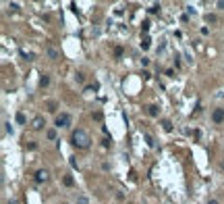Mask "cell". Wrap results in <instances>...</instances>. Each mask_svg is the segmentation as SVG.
Returning a JSON list of instances; mask_svg holds the SVG:
<instances>
[{"label":"cell","mask_w":224,"mask_h":204,"mask_svg":"<svg viewBox=\"0 0 224 204\" xmlns=\"http://www.w3.org/2000/svg\"><path fill=\"white\" fill-rule=\"evenodd\" d=\"M48 110L54 113V110H56V102H48Z\"/></svg>","instance_id":"5bb4252c"},{"label":"cell","mask_w":224,"mask_h":204,"mask_svg":"<svg viewBox=\"0 0 224 204\" xmlns=\"http://www.w3.org/2000/svg\"><path fill=\"white\" fill-rule=\"evenodd\" d=\"M48 56H50V58H58V52H56L54 48H48Z\"/></svg>","instance_id":"ba28073f"},{"label":"cell","mask_w":224,"mask_h":204,"mask_svg":"<svg viewBox=\"0 0 224 204\" xmlns=\"http://www.w3.org/2000/svg\"><path fill=\"white\" fill-rule=\"evenodd\" d=\"M75 79H77V81H79V83H81V81H83V79H85V77H83V73H77V75H75Z\"/></svg>","instance_id":"ac0fdd59"},{"label":"cell","mask_w":224,"mask_h":204,"mask_svg":"<svg viewBox=\"0 0 224 204\" xmlns=\"http://www.w3.org/2000/svg\"><path fill=\"white\" fill-rule=\"evenodd\" d=\"M210 204H218V202H216V200H210Z\"/></svg>","instance_id":"7402d4cb"},{"label":"cell","mask_w":224,"mask_h":204,"mask_svg":"<svg viewBox=\"0 0 224 204\" xmlns=\"http://www.w3.org/2000/svg\"><path fill=\"white\" fill-rule=\"evenodd\" d=\"M73 183H75V181H73V177H69V175H67V177H65V185H69V188H71Z\"/></svg>","instance_id":"30bf717a"},{"label":"cell","mask_w":224,"mask_h":204,"mask_svg":"<svg viewBox=\"0 0 224 204\" xmlns=\"http://www.w3.org/2000/svg\"><path fill=\"white\" fill-rule=\"evenodd\" d=\"M44 127V119L42 117H35L33 119V129H42Z\"/></svg>","instance_id":"277c9868"},{"label":"cell","mask_w":224,"mask_h":204,"mask_svg":"<svg viewBox=\"0 0 224 204\" xmlns=\"http://www.w3.org/2000/svg\"><path fill=\"white\" fill-rule=\"evenodd\" d=\"M162 127H164L166 131H170V129H172V123H170V121H162Z\"/></svg>","instance_id":"9c48e42d"},{"label":"cell","mask_w":224,"mask_h":204,"mask_svg":"<svg viewBox=\"0 0 224 204\" xmlns=\"http://www.w3.org/2000/svg\"><path fill=\"white\" fill-rule=\"evenodd\" d=\"M158 11H160V4H154V6L149 8V13H158Z\"/></svg>","instance_id":"e0dca14e"},{"label":"cell","mask_w":224,"mask_h":204,"mask_svg":"<svg viewBox=\"0 0 224 204\" xmlns=\"http://www.w3.org/2000/svg\"><path fill=\"white\" fill-rule=\"evenodd\" d=\"M69 123H71V117L67 113H60L56 117V127H69Z\"/></svg>","instance_id":"7a4b0ae2"},{"label":"cell","mask_w":224,"mask_h":204,"mask_svg":"<svg viewBox=\"0 0 224 204\" xmlns=\"http://www.w3.org/2000/svg\"><path fill=\"white\" fill-rule=\"evenodd\" d=\"M212 119H214V123H222L224 121V108H216L212 115Z\"/></svg>","instance_id":"3957f363"},{"label":"cell","mask_w":224,"mask_h":204,"mask_svg":"<svg viewBox=\"0 0 224 204\" xmlns=\"http://www.w3.org/2000/svg\"><path fill=\"white\" fill-rule=\"evenodd\" d=\"M35 179H38V181H46L48 179V173L46 171H38V173H35Z\"/></svg>","instance_id":"5b68a950"},{"label":"cell","mask_w":224,"mask_h":204,"mask_svg":"<svg viewBox=\"0 0 224 204\" xmlns=\"http://www.w3.org/2000/svg\"><path fill=\"white\" fill-rule=\"evenodd\" d=\"M205 21H208V23H216V17H214V15H208V17H205Z\"/></svg>","instance_id":"7c38bea8"},{"label":"cell","mask_w":224,"mask_h":204,"mask_svg":"<svg viewBox=\"0 0 224 204\" xmlns=\"http://www.w3.org/2000/svg\"><path fill=\"white\" fill-rule=\"evenodd\" d=\"M141 29H143V31H147V29H149V21H143V25H141Z\"/></svg>","instance_id":"2e32d148"},{"label":"cell","mask_w":224,"mask_h":204,"mask_svg":"<svg viewBox=\"0 0 224 204\" xmlns=\"http://www.w3.org/2000/svg\"><path fill=\"white\" fill-rule=\"evenodd\" d=\"M147 113L151 115V117H158V106H156V104H151V106H147Z\"/></svg>","instance_id":"8992f818"},{"label":"cell","mask_w":224,"mask_h":204,"mask_svg":"<svg viewBox=\"0 0 224 204\" xmlns=\"http://www.w3.org/2000/svg\"><path fill=\"white\" fill-rule=\"evenodd\" d=\"M71 142H73V146H77V148H87L91 140H89V134L85 129H75L73 136H71Z\"/></svg>","instance_id":"6da1fadb"},{"label":"cell","mask_w":224,"mask_h":204,"mask_svg":"<svg viewBox=\"0 0 224 204\" xmlns=\"http://www.w3.org/2000/svg\"><path fill=\"white\" fill-rule=\"evenodd\" d=\"M141 46H143V48H149V40L145 38V40H143V42H141Z\"/></svg>","instance_id":"ffe728a7"},{"label":"cell","mask_w":224,"mask_h":204,"mask_svg":"<svg viewBox=\"0 0 224 204\" xmlns=\"http://www.w3.org/2000/svg\"><path fill=\"white\" fill-rule=\"evenodd\" d=\"M218 6H220V8H224V0H220V2H218Z\"/></svg>","instance_id":"44dd1931"},{"label":"cell","mask_w":224,"mask_h":204,"mask_svg":"<svg viewBox=\"0 0 224 204\" xmlns=\"http://www.w3.org/2000/svg\"><path fill=\"white\" fill-rule=\"evenodd\" d=\"M77 202H79V204H87V198H85V196H79Z\"/></svg>","instance_id":"d6986e66"},{"label":"cell","mask_w":224,"mask_h":204,"mask_svg":"<svg viewBox=\"0 0 224 204\" xmlns=\"http://www.w3.org/2000/svg\"><path fill=\"white\" fill-rule=\"evenodd\" d=\"M48 83H50V77H48V75H42V79H40V85H42V87H46Z\"/></svg>","instance_id":"52a82bcc"},{"label":"cell","mask_w":224,"mask_h":204,"mask_svg":"<svg viewBox=\"0 0 224 204\" xmlns=\"http://www.w3.org/2000/svg\"><path fill=\"white\" fill-rule=\"evenodd\" d=\"M54 138H56V131L50 129V131H48V140H54Z\"/></svg>","instance_id":"9a60e30c"},{"label":"cell","mask_w":224,"mask_h":204,"mask_svg":"<svg viewBox=\"0 0 224 204\" xmlns=\"http://www.w3.org/2000/svg\"><path fill=\"white\" fill-rule=\"evenodd\" d=\"M17 123H25V115H23V113L17 115Z\"/></svg>","instance_id":"8fae6325"},{"label":"cell","mask_w":224,"mask_h":204,"mask_svg":"<svg viewBox=\"0 0 224 204\" xmlns=\"http://www.w3.org/2000/svg\"><path fill=\"white\" fill-rule=\"evenodd\" d=\"M8 8H11V11H19V4H17V2H11V4H8Z\"/></svg>","instance_id":"4fadbf2b"}]
</instances>
